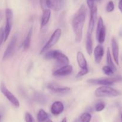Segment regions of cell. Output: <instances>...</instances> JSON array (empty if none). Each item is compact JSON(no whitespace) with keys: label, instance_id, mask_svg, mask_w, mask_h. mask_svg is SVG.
Returning a JSON list of instances; mask_svg holds the SVG:
<instances>
[{"label":"cell","instance_id":"obj_1","mask_svg":"<svg viewBox=\"0 0 122 122\" xmlns=\"http://www.w3.org/2000/svg\"><path fill=\"white\" fill-rule=\"evenodd\" d=\"M87 8L84 4L81 5L74 14L72 20V27L75 36V41L79 43L83 38V32L87 15Z\"/></svg>","mask_w":122,"mask_h":122},{"label":"cell","instance_id":"obj_2","mask_svg":"<svg viewBox=\"0 0 122 122\" xmlns=\"http://www.w3.org/2000/svg\"><path fill=\"white\" fill-rule=\"evenodd\" d=\"M44 58L46 60L55 59L58 66L61 67L69 64V58L60 50H51L45 52Z\"/></svg>","mask_w":122,"mask_h":122},{"label":"cell","instance_id":"obj_3","mask_svg":"<svg viewBox=\"0 0 122 122\" xmlns=\"http://www.w3.org/2000/svg\"><path fill=\"white\" fill-rule=\"evenodd\" d=\"M120 95V93L118 91L111 88L110 86H101L94 91V95L96 97H115Z\"/></svg>","mask_w":122,"mask_h":122},{"label":"cell","instance_id":"obj_4","mask_svg":"<svg viewBox=\"0 0 122 122\" xmlns=\"http://www.w3.org/2000/svg\"><path fill=\"white\" fill-rule=\"evenodd\" d=\"M61 35H62V30L59 28L56 29L54 31V32L51 35V36L49 38L46 44H45V45L42 48L41 50L40 51L41 54L45 53L49 49L51 48L53 46H54L57 42L59 39L61 38Z\"/></svg>","mask_w":122,"mask_h":122},{"label":"cell","instance_id":"obj_5","mask_svg":"<svg viewBox=\"0 0 122 122\" xmlns=\"http://www.w3.org/2000/svg\"><path fill=\"white\" fill-rule=\"evenodd\" d=\"M96 37L98 42L100 44H103L106 38V28L104 25V20L102 17H99L97 23Z\"/></svg>","mask_w":122,"mask_h":122},{"label":"cell","instance_id":"obj_6","mask_svg":"<svg viewBox=\"0 0 122 122\" xmlns=\"http://www.w3.org/2000/svg\"><path fill=\"white\" fill-rule=\"evenodd\" d=\"M6 23L4 27V42L8 39L13 26V14L12 10L10 8H7L6 10Z\"/></svg>","mask_w":122,"mask_h":122},{"label":"cell","instance_id":"obj_7","mask_svg":"<svg viewBox=\"0 0 122 122\" xmlns=\"http://www.w3.org/2000/svg\"><path fill=\"white\" fill-rule=\"evenodd\" d=\"M0 90L3 94L4 96L10 101L13 106H14L16 108H19L20 107V102L19 100L7 89V86L5 85L4 83H1L0 86Z\"/></svg>","mask_w":122,"mask_h":122},{"label":"cell","instance_id":"obj_8","mask_svg":"<svg viewBox=\"0 0 122 122\" xmlns=\"http://www.w3.org/2000/svg\"><path fill=\"white\" fill-rule=\"evenodd\" d=\"M87 83L92 85L101 86H111L113 85L116 82L114 77H100V78L90 79L87 81Z\"/></svg>","mask_w":122,"mask_h":122},{"label":"cell","instance_id":"obj_9","mask_svg":"<svg viewBox=\"0 0 122 122\" xmlns=\"http://www.w3.org/2000/svg\"><path fill=\"white\" fill-rule=\"evenodd\" d=\"M17 40V35H14L13 38H11V39L9 44L7 45V48H6V51L4 53L3 57H2V59L4 60L9 59L10 58H11L13 56L14 52V50H15Z\"/></svg>","mask_w":122,"mask_h":122},{"label":"cell","instance_id":"obj_10","mask_svg":"<svg viewBox=\"0 0 122 122\" xmlns=\"http://www.w3.org/2000/svg\"><path fill=\"white\" fill-rule=\"evenodd\" d=\"M97 15H98V8L96 5H95L93 8L90 9V19L87 33L90 34L93 33L96 25V21L97 20Z\"/></svg>","mask_w":122,"mask_h":122},{"label":"cell","instance_id":"obj_11","mask_svg":"<svg viewBox=\"0 0 122 122\" xmlns=\"http://www.w3.org/2000/svg\"><path fill=\"white\" fill-rule=\"evenodd\" d=\"M65 5V0H46L45 7L47 8L53 10L55 11L61 10Z\"/></svg>","mask_w":122,"mask_h":122},{"label":"cell","instance_id":"obj_12","mask_svg":"<svg viewBox=\"0 0 122 122\" xmlns=\"http://www.w3.org/2000/svg\"><path fill=\"white\" fill-rule=\"evenodd\" d=\"M73 71V67L71 65L63 66L59 69H56L53 73V76L56 77H63V76H68L72 73Z\"/></svg>","mask_w":122,"mask_h":122},{"label":"cell","instance_id":"obj_13","mask_svg":"<svg viewBox=\"0 0 122 122\" xmlns=\"http://www.w3.org/2000/svg\"><path fill=\"white\" fill-rule=\"evenodd\" d=\"M47 88L51 92L57 95H67L71 92V88L69 87H60L53 84L48 85Z\"/></svg>","mask_w":122,"mask_h":122},{"label":"cell","instance_id":"obj_14","mask_svg":"<svg viewBox=\"0 0 122 122\" xmlns=\"http://www.w3.org/2000/svg\"><path fill=\"white\" fill-rule=\"evenodd\" d=\"M64 110V105L61 101H56L52 104L50 108V112L54 116L61 114Z\"/></svg>","mask_w":122,"mask_h":122},{"label":"cell","instance_id":"obj_15","mask_svg":"<svg viewBox=\"0 0 122 122\" xmlns=\"http://www.w3.org/2000/svg\"><path fill=\"white\" fill-rule=\"evenodd\" d=\"M94 61L97 64H99L101 62L103 56L104 55V48L102 45H98L93 51Z\"/></svg>","mask_w":122,"mask_h":122},{"label":"cell","instance_id":"obj_16","mask_svg":"<svg viewBox=\"0 0 122 122\" xmlns=\"http://www.w3.org/2000/svg\"><path fill=\"white\" fill-rule=\"evenodd\" d=\"M111 47H112V53L114 60L116 62V64L118 66L119 65V61H118L119 47H118V43L114 38H112L111 39Z\"/></svg>","mask_w":122,"mask_h":122},{"label":"cell","instance_id":"obj_17","mask_svg":"<svg viewBox=\"0 0 122 122\" xmlns=\"http://www.w3.org/2000/svg\"><path fill=\"white\" fill-rule=\"evenodd\" d=\"M51 17V11L49 8H45L43 10V14L41 19V27H43L46 26L50 20Z\"/></svg>","mask_w":122,"mask_h":122},{"label":"cell","instance_id":"obj_18","mask_svg":"<svg viewBox=\"0 0 122 122\" xmlns=\"http://www.w3.org/2000/svg\"><path fill=\"white\" fill-rule=\"evenodd\" d=\"M77 61L78 65L80 67V69H86L87 67V63L86 61V57L84 56L83 52L81 51H78L77 53Z\"/></svg>","mask_w":122,"mask_h":122},{"label":"cell","instance_id":"obj_19","mask_svg":"<svg viewBox=\"0 0 122 122\" xmlns=\"http://www.w3.org/2000/svg\"><path fill=\"white\" fill-rule=\"evenodd\" d=\"M86 49L87 54L91 56L93 52V40L92 34L87 33L86 38Z\"/></svg>","mask_w":122,"mask_h":122},{"label":"cell","instance_id":"obj_20","mask_svg":"<svg viewBox=\"0 0 122 122\" xmlns=\"http://www.w3.org/2000/svg\"><path fill=\"white\" fill-rule=\"evenodd\" d=\"M32 32H33V29L32 27H31L30 29L29 30L26 36L25 39H24L23 42L22 43V47L23 50L26 51V50H29L31 45V38H32Z\"/></svg>","mask_w":122,"mask_h":122},{"label":"cell","instance_id":"obj_21","mask_svg":"<svg viewBox=\"0 0 122 122\" xmlns=\"http://www.w3.org/2000/svg\"><path fill=\"white\" fill-rule=\"evenodd\" d=\"M33 101L40 104H45L47 102V98L44 94L36 92L33 95Z\"/></svg>","mask_w":122,"mask_h":122},{"label":"cell","instance_id":"obj_22","mask_svg":"<svg viewBox=\"0 0 122 122\" xmlns=\"http://www.w3.org/2000/svg\"><path fill=\"white\" fill-rule=\"evenodd\" d=\"M106 63H107V66H110L114 70V72L117 71V67H116V65L112 61V57H111V52H110L109 48H108L107 51H106Z\"/></svg>","mask_w":122,"mask_h":122},{"label":"cell","instance_id":"obj_23","mask_svg":"<svg viewBox=\"0 0 122 122\" xmlns=\"http://www.w3.org/2000/svg\"><path fill=\"white\" fill-rule=\"evenodd\" d=\"M49 116L43 109H40L37 114V120L38 122H44L49 119Z\"/></svg>","mask_w":122,"mask_h":122},{"label":"cell","instance_id":"obj_24","mask_svg":"<svg viewBox=\"0 0 122 122\" xmlns=\"http://www.w3.org/2000/svg\"><path fill=\"white\" fill-rule=\"evenodd\" d=\"M91 120H92V116L88 112L83 113L80 116V122H90Z\"/></svg>","mask_w":122,"mask_h":122},{"label":"cell","instance_id":"obj_25","mask_svg":"<svg viewBox=\"0 0 122 122\" xmlns=\"http://www.w3.org/2000/svg\"><path fill=\"white\" fill-rule=\"evenodd\" d=\"M102 70L103 73L105 75H107V76H110V77H111V76H114V70L108 66H104L102 67Z\"/></svg>","mask_w":122,"mask_h":122},{"label":"cell","instance_id":"obj_26","mask_svg":"<svg viewBox=\"0 0 122 122\" xmlns=\"http://www.w3.org/2000/svg\"><path fill=\"white\" fill-rule=\"evenodd\" d=\"M105 107V104L104 102H98L94 106V110L96 112H100L104 110Z\"/></svg>","mask_w":122,"mask_h":122},{"label":"cell","instance_id":"obj_27","mask_svg":"<svg viewBox=\"0 0 122 122\" xmlns=\"http://www.w3.org/2000/svg\"><path fill=\"white\" fill-rule=\"evenodd\" d=\"M114 10V4L112 1H110L108 2L106 7V11L108 13H111Z\"/></svg>","mask_w":122,"mask_h":122},{"label":"cell","instance_id":"obj_28","mask_svg":"<svg viewBox=\"0 0 122 122\" xmlns=\"http://www.w3.org/2000/svg\"><path fill=\"white\" fill-rule=\"evenodd\" d=\"M89 72V69L88 68H86V69H81V70L78 71L77 74L76 75V78H79V77H81L82 76H84L86 74L88 73Z\"/></svg>","mask_w":122,"mask_h":122},{"label":"cell","instance_id":"obj_29","mask_svg":"<svg viewBox=\"0 0 122 122\" xmlns=\"http://www.w3.org/2000/svg\"><path fill=\"white\" fill-rule=\"evenodd\" d=\"M25 120L26 122H35L34 118L28 112H26L25 115Z\"/></svg>","mask_w":122,"mask_h":122},{"label":"cell","instance_id":"obj_30","mask_svg":"<svg viewBox=\"0 0 122 122\" xmlns=\"http://www.w3.org/2000/svg\"><path fill=\"white\" fill-rule=\"evenodd\" d=\"M4 42V29L3 27L0 28V45Z\"/></svg>","mask_w":122,"mask_h":122},{"label":"cell","instance_id":"obj_31","mask_svg":"<svg viewBox=\"0 0 122 122\" xmlns=\"http://www.w3.org/2000/svg\"><path fill=\"white\" fill-rule=\"evenodd\" d=\"M97 0H86L87 6H88V7L89 8V9L93 8V7L95 5V2Z\"/></svg>","mask_w":122,"mask_h":122},{"label":"cell","instance_id":"obj_32","mask_svg":"<svg viewBox=\"0 0 122 122\" xmlns=\"http://www.w3.org/2000/svg\"><path fill=\"white\" fill-rule=\"evenodd\" d=\"M45 1H46V0H40L41 6V8H43V10L47 8L45 7Z\"/></svg>","mask_w":122,"mask_h":122},{"label":"cell","instance_id":"obj_33","mask_svg":"<svg viewBox=\"0 0 122 122\" xmlns=\"http://www.w3.org/2000/svg\"><path fill=\"white\" fill-rule=\"evenodd\" d=\"M118 7V9H119L120 11L122 13V0H119Z\"/></svg>","mask_w":122,"mask_h":122},{"label":"cell","instance_id":"obj_34","mask_svg":"<svg viewBox=\"0 0 122 122\" xmlns=\"http://www.w3.org/2000/svg\"><path fill=\"white\" fill-rule=\"evenodd\" d=\"M61 122H67V119L66 117H64L63 119H62Z\"/></svg>","mask_w":122,"mask_h":122},{"label":"cell","instance_id":"obj_35","mask_svg":"<svg viewBox=\"0 0 122 122\" xmlns=\"http://www.w3.org/2000/svg\"><path fill=\"white\" fill-rule=\"evenodd\" d=\"M53 122L52 121V120H49V119H48L47 120V122Z\"/></svg>","mask_w":122,"mask_h":122},{"label":"cell","instance_id":"obj_36","mask_svg":"<svg viewBox=\"0 0 122 122\" xmlns=\"http://www.w3.org/2000/svg\"><path fill=\"white\" fill-rule=\"evenodd\" d=\"M2 115H1V114H0V122H1V119H2Z\"/></svg>","mask_w":122,"mask_h":122},{"label":"cell","instance_id":"obj_37","mask_svg":"<svg viewBox=\"0 0 122 122\" xmlns=\"http://www.w3.org/2000/svg\"><path fill=\"white\" fill-rule=\"evenodd\" d=\"M121 120H122V113H121Z\"/></svg>","mask_w":122,"mask_h":122},{"label":"cell","instance_id":"obj_38","mask_svg":"<svg viewBox=\"0 0 122 122\" xmlns=\"http://www.w3.org/2000/svg\"><path fill=\"white\" fill-rule=\"evenodd\" d=\"M74 1H77V0H74Z\"/></svg>","mask_w":122,"mask_h":122},{"label":"cell","instance_id":"obj_39","mask_svg":"<svg viewBox=\"0 0 122 122\" xmlns=\"http://www.w3.org/2000/svg\"><path fill=\"white\" fill-rule=\"evenodd\" d=\"M97 1H100V0H97Z\"/></svg>","mask_w":122,"mask_h":122},{"label":"cell","instance_id":"obj_40","mask_svg":"<svg viewBox=\"0 0 122 122\" xmlns=\"http://www.w3.org/2000/svg\"></svg>","mask_w":122,"mask_h":122}]
</instances>
